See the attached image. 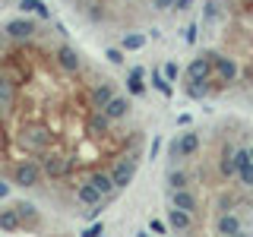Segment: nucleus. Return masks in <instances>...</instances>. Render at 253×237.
Masks as SVG:
<instances>
[{
    "label": "nucleus",
    "instance_id": "f257e3e1",
    "mask_svg": "<svg viewBox=\"0 0 253 237\" xmlns=\"http://www.w3.org/2000/svg\"><path fill=\"white\" fill-rule=\"evenodd\" d=\"M10 180H13L16 187H22V190L38 187V184L44 180L42 161H38V158H22V161H16L13 168H10Z\"/></svg>",
    "mask_w": 253,
    "mask_h": 237
},
{
    "label": "nucleus",
    "instance_id": "f03ea898",
    "mask_svg": "<svg viewBox=\"0 0 253 237\" xmlns=\"http://www.w3.org/2000/svg\"><path fill=\"white\" fill-rule=\"evenodd\" d=\"M136 171H139V152H136V149H133V152H126V155H121L117 161H111V177H114L117 190L130 187L133 177H136Z\"/></svg>",
    "mask_w": 253,
    "mask_h": 237
},
{
    "label": "nucleus",
    "instance_id": "7ed1b4c3",
    "mask_svg": "<svg viewBox=\"0 0 253 237\" xmlns=\"http://www.w3.org/2000/svg\"><path fill=\"white\" fill-rule=\"evenodd\" d=\"M54 60H57L60 73H79V70H83V54H79L73 44H67V41L54 47Z\"/></svg>",
    "mask_w": 253,
    "mask_h": 237
},
{
    "label": "nucleus",
    "instance_id": "20e7f679",
    "mask_svg": "<svg viewBox=\"0 0 253 237\" xmlns=\"http://www.w3.org/2000/svg\"><path fill=\"white\" fill-rule=\"evenodd\" d=\"M196 152H200V133H196V130L180 133V136L174 139V146H171V158H174V161H177V158H193Z\"/></svg>",
    "mask_w": 253,
    "mask_h": 237
},
{
    "label": "nucleus",
    "instance_id": "39448f33",
    "mask_svg": "<svg viewBox=\"0 0 253 237\" xmlns=\"http://www.w3.org/2000/svg\"><path fill=\"white\" fill-rule=\"evenodd\" d=\"M76 202L89 209V205H98V202H105V193H101V190L95 187L89 177H83V180L76 184Z\"/></svg>",
    "mask_w": 253,
    "mask_h": 237
},
{
    "label": "nucleus",
    "instance_id": "423d86ee",
    "mask_svg": "<svg viewBox=\"0 0 253 237\" xmlns=\"http://www.w3.org/2000/svg\"><path fill=\"white\" fill-rule=\"evenodd\" d=\"M209 54V51H206ZM212 57V67H215V73H218V79L225 85H234V79H237V63L231 60V57H221V54H209Z\"/></svg>",
    "mask_w": 253,
    "mask_h": 237
},
{
    "label": "nucleus",
    "instance_id": "0eeeda50",
    "mask_svg": "<svg viewBox=\"0 0 253 237\" xmlns=\"http://www.w3.org/2000/svg\"><path fill=\"white\" fill-rule=\"evenodd\" d=\"M3 32H6V38H13V41H26V38H32L38 32V26L32 19H10Z\"/></svg>",
    "mask_w": 253,
    "mask_h": 237
},
{
    "label": "nucleus",
    "instance_id": "6e6552de",
    "mask_svg": "<svg viewBox=\"0 0 253 237\" xmlns=\"http://www.w3.org/2000/svg\"><path fill=\"white\" fill-rule=\"evenodd\" d=\"M212 73H215V67H212V57H209V54L193 57V60H190V67H187V79H209Z\"/></svg>",
    "mask_w": 253,
    "mask_h": 237
},
{
    "label": "nucleus",
    "instance_id": "1a4fd4ad",
    "mask_svg": "<svg viewBox=\"0 0 253 237\" xmlns=\"http://www.w3.org/2000/svg\"><path fill=\"white\" fill-rule=\"evenodd\" d=\"M114 95H117L114 82H111V79H98V82H95V89H92V108H105Z\"/></svg>",
    "mask_w": 253,
    "mask_h": 237
},
{
    "label": "nucleus",
    "instance_id": "9d476101",
    "mask_svg": "<svg viewBox=\"0 0 253 237\" xmlns=\"http://www.w3.org/2000/svg\"><path fill=\"white\" fill-rule=\"evenodd\" d=\"M171 202L177 209H187V212H200V199L193 196V190L184 187V190H171Z\"/></svg>",
    "mask_w": 253,
    "mask_h": 237
},
{
    "label": "nucleus",
    "instance_id": "9b49d317",
    "mask_svg": "<svg viewBox=\"0 0 253 237\" xmlns=\"http://www.w3.org/2000/svg\"><path fill=\"white\" fill-rule=\"evenodd\" d=\"M89 180L101 190V193H105V199H111V196L117 193V184H114V177H111V168H108V171H92Z\"/></svg>",
    "mask_w": 253,
    "mask_h": 237
},
{
    "label": "nucleus",
    "instance_id": "f8f14e48",
    "mask_svg": "<svg viewBox=\"0 0 253 237\" xmlns=\"http://www.w3.org/2000/svg\"><path fill=\"white\" fill-rule=\"evenodd\" d=\"M241 228H244V221L237 218L234 212H221L215 218V231L218 234H241Z\"/></svg>",
    "mask_w": 253,
    "mask_h": 237
},
{
    "label": "nucleus",
    "instance_id": "ddd939ff",
    "mask_svg": "<svg viewBox=\"0 0 253 237\" xmlns=\"http://www.w3.org/2000/svg\"><path fill=\"white\" fill-rule=\"evenodd\" d=\"M101 111H105L111 120H124V117L130 114V101H126L124 95H114V98H111V101H108V105L101 108Z\"/></svg>",
    "mask_w": 253,
    "mask_h": 237
},
{
    "label": "nucleus",
    "instance_id": "4468645a",
    "mask_svg": "<svg viewBox=\"0 0 253 237\" xmlns=\"http://www.w3.org/2000/svg\"><path fill=\"white\" fill-rule=\"evenodd\" d=\"M168 225L174 228V231H190V228H193V212L174 205V209L168 212Z\"/></svg>",
    "mask_w": 253,
    "mask_h": 237
},
{
    "label": "nucleus",
    "instance_id": "2eb2a0df",
    "mask_svg": "<svg viewBox=\"0 0 253 237\" xmlns=\"http://www.w3.org/2000/svg\"><path fill=\"white\" fill-rule=\"evenodd\" d=\"M0 228H3V231H19L22 228L19 212L16 209H0Z\"/></svg>",
    "mask_w": 253,
    "mask_h": 237
},
{
    "label": "nucleus",
    "instance_id": "dca6fc26",
    "mask_svg": "<svg viewBox=\"0 0 253 237\" xmlns=\"http://www.w3.org/2000/svg\"><path fill=\"white\" fill-rule=\"evenodd\" d=\"M19 10H29V13H38L42 19H47V6L42 0H19Z\"/></svg>",
    "mask_w": 253,
    "mask_h": 237
},
{
    "label": "nucleus",
    "instance_id": "f3484780",
    "mask_svg": "<svg viewBox=\"0 0 253 237\" xmlns=\"http://www.w3.org/2000/svg\"><path fill=\"white\" fill-rule=\"evenodd\" d=\"M168 187L171 190H184V187H190V177H187L184 171H171L168 174Z\"/></svg>",
    "mask_w": 253,
    "mask_h": 237
},
{
    "label": "nucleus",
    "instance_id": "a211bd4d",
    "mask_svg": "<svg viewBox=\"0 0 253 237\" xmlns=\"http://www.w3.org/2000/svg\"><path fill=\"white\" fill-rule=\"evenodd\" d=\"M16 212H19L22 225H26V221H35V218H38V215H35V205H29V202H19V205H16Z\"/></svg>",
    "mask_w": 253,
    "mask_h": 237
},
{
    "label": "nucleus",
    "instance_id": "6ab92c4d",
    "mask_svg": "<svg viewBox=\"0 0 253 237\" xmlns=\"http://www.w3.org/2000/svg\"><path fill=\"white\" fill-rule=\"evenodd\" d=\"M142 41H146V38H142L139 32H133V35H124V47H126V51H136V47H142Z\"/></svg>",
    "mask_w": 253,
    "mask_h": 237
},
{
    "label": "nucleus",
    "instance_id": "aec40b11",
    "mask_svg": "<svg viewBox=\"0 0 253 237\" xmlns=\"http://www.w3.org/2000/svg\"><path fill=\"white\" fill-rule=\"evenodd\" d=\"M152 85H155V89H158V92H162V95H171V85H168V82H165V76H162V73H158V70H155V73H152Z\"/></svg>",
    "mask_w": 253,
    "mask_h": 237
},
{
    "label": "nucleus",
    "instance_id": "412c9836",
    "mask_svg": "<svg viewBox=\"0 0 253 237\" xmlns=\"http://www.w3.org/2000/svg\"><path fill=\"white\" fill-rule=\"evenodd\" d=\"M237 180H241L244 187H253V161L247 164V168H241V171H237Z\"/></svg>",
    "mask_w": 253,
    "mask_h": 237
},
{
    "label": "nucleus",
    "instance_id": "4be33fe9",
    "mask_svg": "<svg viewBox=\"0 0 253 237\" xmlns=\"http://www.w3.org/2000/svg\"><path fill=\"white\" fill-rule=\"evenodd\" d=\"M149 231H155V234H165V231H168V228H165V221L152 218V221H149Z\"/></svg>",
    "mask_w": 253,
    "mask_h": 237
},
{
    "label": "nucleus",
    "instance_id": "5701e85b",
    "mask_svg": "<svg viewBox=\"0 0 253 237\" xmlns=\"http://www.w3.org/2000/svg\"><path fill=\"white\" fill-rule=\"evenodd\" d=\"M83 234H85V237H98V234H101V225H92V228H85Z\"/></svg>",
    "mask_w": 253,
    "mask_h": 237
},
{
    "label": "nucleus",
    "instance_id": "b1692460",
    "mask_svg": "<svg viewBox=\"0 0 253 237\" xmlns=\"http://www.w3.org/2000/svg\"><path fill=\"white\" fill-rule=\"evenodd\" d=\"M108 60H111V63H121L124 54H121V51H108Z\"/></svg>",
    "mask_w": 253,
    "mask_h": 237
},
{
    "label": "nucleus",
    "instance_id": "393cba45",
    "mask_svg": "<svg viewBox=\"0 0 253 237\" xmlns=\"http://www.w3.org/2000/svg\"><path fill=\"white\" fill-rule=\"evenodd\" d=\"M190 3L193 0H174V10H190Z\"/></svg>",
    "mask_w": 253,
    "mask_h": 237
},
{
    "label": "nucleus",
    "instance_id": "a878e982",
    "mask_svg": "<svg viewBox=\"0 0 253 237\" xmlns=\"http://www.w3.org/2000/svg\"><path fill=\"white\" fill-rule=\"evenodd\" d=\"M0 196H6V184H3V180H0Z\"/></svg>",
    "mask_w": 253,
    "mask_h": 237
},
{
    "label": "nucleus",
    "instance_id": "bb28decb",
    "mask_svg": "<svg viewBox=\"0 0 253 237\" xmlns=\"http://www.w3.org/2000/svg\"><path fill=\"white\" fill-rule=\"evenodd\" d=\"M250 155H253V149H250Z\"/></svg>",
    "mask_w": 253,
    "mask_h": 237
},
{
    "label": "nucleus",
    "instance_id": "cd10ccee",
    "mask_svg": "<svg viewBox=\"0 0 253 237\" xmlns=\"http://www.w3.org/2000/svg\"><path fill=\"white\" fill-rule=\"evenodd\" d=\"M0 146H3V142H0Z\"/></svg>",
    "mask_w": 253,
    "mask_h": 237
}]
</instances>
